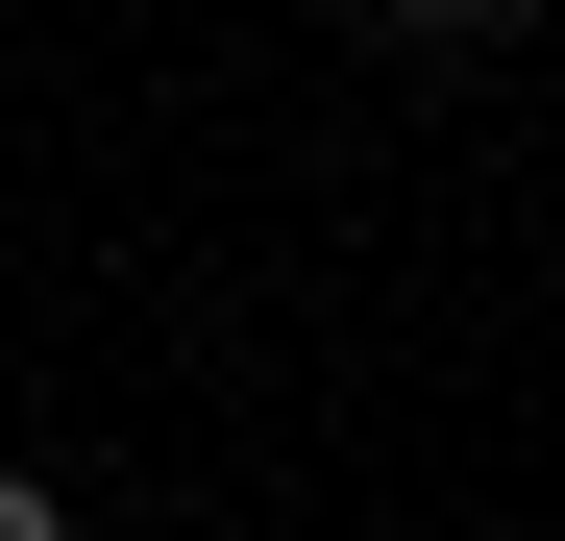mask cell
Masks as SVG:
<instances>
[{
	"mask_svg": "<svg viewBox=\"0 0 565 541\" xmlns=\"http://www.w3.org/2000/svg\"><path fill=\"white\" fill-rule=\"evenodd\" d=\"M0 541H74V492H50V468H0Z\"/></svg>",
	"mask_w": 565,
	"mask_h": 541,
	"instance_id": "cell-2",
	"label": "cell"
},
{
	"mask_svg": "<svg viewBox=\"0 0 565 541\" xmlns=\"http://www.w3.org/2000/svg\"><path fill=\"white\" fill-rule=\"evenodd\" d=\"M369 25H394V50H516L541 0H369Z\"/></svg>",
	"mask_w": 565,
	"mask_h": 541,
	"instance_id": "cell-1",
	"label": "cell"
}]
</instances>
